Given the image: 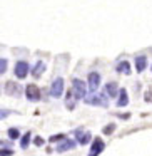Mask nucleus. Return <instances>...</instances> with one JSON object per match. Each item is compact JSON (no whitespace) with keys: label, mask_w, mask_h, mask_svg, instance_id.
Instances as JSON below:
<instances>
[{"label":"nucleus","mask_w":152,"mask_h":156,"mask_svg":"<svg viewBox=\"0 0 152 156\" xmlns=\"http://www.w3.org/2000/svg\"><path fill=\"white\" fill-rule=\"evenodd\" d=\"M145 67H147V57L145 55H137L135 57V69H137V72H142Z\"/></svg>","instance_id":"9b49d317"},{"label":"nucleus","mask_w":152,"mask_h":156,"mask_svg":"<svg viewBox=\"0 0 152 156\" xmlns=\"http://www.w3.org/2000/svg\"><path fill=\"white\" fill-rule=\"evenodd\" d=\"M45 72V64L44 62H37V66H35L34 69H32V74H34V77H40L42 74Z\"/></svg>","instance_id":"4468645a"},{"label":"nucleus","mask_w":152,"mask_h":156,"mask_svg":"<svg viewBox=\"0 0 152 156\" xmlns=\"http://www.w3.org/2000/svg\"><path fill=\"white\" fill-rule=\"evenodd\" d=\"M117 72H120V74L129 76V74H130V64H129L127 61L119 62V64H117Z\"/></svg>","instance_id":"ddd939ff"},{"label":"nucleus","mask_w":152,"mask_h":156,"mask_svg":"<svg viewBox=\"0 0 152 156\" xmlns=\"http://www.w3.org/2000/svg\"><path fill=\"white\" fill-rule=\"evenodd\" d=\"M74 99H75V96L72 94V91H70V92L67 94V101H65V104H67V108H69V109H74V108H75Z\"/></svg>","instance_id":"dca6fc26"},{"label":"nucleus","mask_w":152,"mask_h":156,"mask_svg":"<svg viewBox=\"0 0 152 156\" xmlns=\"http://www.w3.org/2000/svg\"><path fill=\"white\" fill-rule=\"evenodd\" d=\"M115 129V124H110V126H107V128H104V133L105 134H109V133H112Z\"/></svg>","instance_id":"4be33fe9"},{"label":"nucleus","mask_w":152,"mask_h":156,"mask_svg":"<svg viewBox=\"0 0 152 156\" xmlns=\"http://www.w3.org/2000/svg\"><path fill=\"white\" fill-rule=\"evenodd\" d=\"M77 141L80 143V144H87V143L90 141V133H87V131H84V133H79V136H77Z\"/></svg>","instance_id":"2eb2a0df"},{"label":"nucleus","mask_w":152,"mask_h":156,"mask_svg":"<svg viewBox=\"0 0 152 156\" xmlns=\"http://www.w3.org/2000/svg\"><path fill=\"white\" fill-rule=\"evenodd\" d=\"M105 94L109 96V98H115V96L119 94V87L115 82H109L107 86H105Z\"/></svg>","instance_id":"f8f14e48"},{"label":"nucleus","mask_w":152,"mask_h":156,"mask_svg":"<svg viewBox=\"0 0 152 156\" xmlns=\"http://www.w3.org/2000/svg\"><path fill=\"white\" fill-rule=\"evenodd\" d=\"M29 74V64L25 61H19L17 66H15V76L19 79H25Z\"/></svg>","instance_id":"39448f33"},{"label":"nucleus","mask_w":152,"mask_h":156,"mask_svg":"<svg viewBox=\"0 0 152 156\" xmlns=\"http://www.w3.org/2000/svg\"><path fill=\"white\" fill-rule=\"evenodd\" d=\"M30 133H25V134H24V138H22V141H20V146H22V148H29V143H30Z\"/></svg>","instance_id":"f3484780"},{"label":"nucleus","mask_w":152,"mask_h":156,"mask_svg":"<svg viewBox=\"0 0 152 156\" xmlns=\"http://www.w3.org/2000/svg\"><path fill=\"white\" fill-rule=\"evenodd\" d=\"M35 144H39V146L44 144V139H42V138H37V139H35Z\"/></svg>","instance_id":"393cba45"},{"label":"nucleus","mask_w":152,"mask_h":156,"mask_svg":"<svg viewBox=\"0 0 152 156\" xmlns=\"http://www.w3.org/2000/svg\"><path fill=\"white\" fill-rule=\"evenodd\" d=\"M8 136H10L12 139H15V138H19L20 134H19V131L15 128H12V129H8Z\"/></svg>","instance_id":"6ab92c4d"},{"label":"nucleus","mask_w":152,"mask_h":156,"mask_svg":"<svg viewBox=\"0 0 152 156\" xmlns=\"http://www.w3.org/2000/svg\"><path fill=\"white\" fill-rule=\"evenodd\" d=\"M7 67H8V62H7V59H0V76H4V74H5V71H7Z\"/></svg>","instance_id":"a211bd4d"},{"label":"nucleus","mask_w":152,"mask_h":156,"mask_svg":"<svg viewBox=\"0 0 152 156\" xmlns=\"http://www.w3.org/2000/svg\"><path fill=\"white\" fill-rule=\"evenodd\" d=\"M72 94L75 96V99H84L85 94H87L85 82L80 81V79H74V82H72Z\"/></svg>","instance_id":"f03ea898"},{"label":"nucleus","mask_w":152,"mask_h":156,"mask_svg":"<svg viewBox=\"0 0 152 156\" xmlns=\"http://www.w3.org/2000/svg\"><path fill=\"white\" fill-rule=\"evenodd\" d=\"M117 96H119V99H117V106H119V108H125V106L129 104V96H127V91H125V89H120Z\"/></svg>","instance_id":"9d476101"},{"label":"nucleus","mask_w":152,"mask_h":156,"mask_svg":"<svg viewBox=\"0 0 152 156\" xmlns=\"http://www.w3.org/2000/svg\"><path fill=\"white\" fill-rule=\"evenodd\" d=\"M5 91H7V94L8 96H14V98H19L20 96V86L17 84V82H12V81H8L7 84H5Z\"/></svg>","instance_id":"423d86ee"},{"label":"nucleus","mask_w":152,"mask_h":156,"mask_svg":"<svg viewBox=\"0 0 152 156\" xmlns=\"http://www.w3.org/2000/svg\"><path fill=\"white\" fill-rule=\"evenodd\" d=\"M62 92H64V79L57 77L50 86V96L55 99H59V98H62Z\"/></svg>","instance_id":"7ed1b4c3"},{"label":"nucleus","mask_w":152,"mask_h":156,"mask_svg":"<svg viewBox=\"0 0 152 156\" xmlns=\"http://www.w3.org/2000/svg\"><path fill=\"white\" fill-rule=\"evenodd\" d=\"M64 138H65V134H55L50 138V141H60V139H64Z\"/></svg>","instance_id":"412c9836"},{"label":"nucleus","mask_w":152,"mask_h":156,"mask_svg":"<svg viewBox=\"0 0 152 156\" xmlns=\"http://www.w3.org/2000/svg\"><path fill=\"white\" fill-rule=\"evenodd\" d=\"M0 154L5 156V154H14V151L12 149H0Z\"/></svg>","instance_id":"5701e85b"},{"label":"nucleus","mask_w":152,"mask_h":156,"mask_svg":"<svg viewBox=\"0 0 152 156\" xmlns=\"http://www.w3.org/2000/svg\"><path fill=\"white\" fill-rule=\"evenodd\" d=\"M25 96H27L29 101H39L40 99V91L35 84H29L25 87Z\"/></svg>","instance_id":"20e7f679"},{"label":"nucleus","mask_w":152,"mask_h":156,"mask_svg":"<svg viewBox=\"0 0 152 156\" xmlns=\"http://www.w3.org/2000/svg\"><path fill=\"white\" fill-rule=\"evenodd\" d=\"M75 146V141H72V139H62V143L59 144V148H57V151L59 153H65V151H69V149H72Z\"/></svg>","instance_id":"1a4fd4ad"},{"label":"nucleus","mask_w":152,"mask_h":156,"mask_svg":"<svg viewBox=\"0 0 152 156\" xmlns=\"http://www.w3.org/2000/svg\"><path fill=\"white\" fill-rule=\"evenodd\" d=\"M84 101L87 102V104H90V106H102V108H107L109 106V96L97 94V92L94 91V94H90V96L85 94Z\"/></svg>","instance_id":"f257e3e1"},{"label":"nucleus","mask_w":152,"mask_h":156,"mask_svg":"<svg viewBox=\"0 0 152 156\" xmlns=\"http://www.w3.org/2000/svg\"><path fill=\"white\" fill-rule=\"evenodd\" d=\"M104 148H105L104 141H102L100 138H95V139H94V143H92V148H90V154H92V156L100 154V153L104 151Z\"/></svg>","instance_id":"0eeeda50"},{"label":"nucleus","mask_w":152,"mask_h":156,"mask_svg":"<svg viewBox=\"0 0 152 156\" xmlns=\"http://www.w3.org/2000/svg\"><path fill=\"white\" fill-rule=\"evenodd\" d=\"M8 114H10V111H8V109H0V119H5Z\"/></svg>","instance_id":"aec40b11"},{"label":"nucleus","mask_w":152,"mask_h":156,"mask_svg":"<svg viewBox=\"0 0 152 156\" xmlns=\"http://www.w3.org/2000/svg\"><path fill=\"white\" fill-rule=\"evenodd\" d=\"M145 101H147V102H152V92H150V91L145 92Z\"/></svg>","instance_id":"b1692460"},{"label":"nucleus","mask_w":152,"mask_h":156,"mask_svg":"<svg viewBox=\"0 0 152 156\" xmlns=\"http://www.w3.org/2000/svg\"><path fill=\"white\" fill-rule=\"evenodd\" d=\"M99 84H100V76H99L97 72H90V74H89V89H90L92 92L97 91Z\"/></svg>","instance_id":"6e6552de"}]
</instances>
